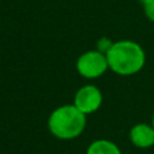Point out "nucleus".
Instances as JSON below:
<instances>
[{
  "instance_id": "nucleus-3",
  "label": "nucleus",
  "mask_w": 154,
  "mask_h": 154,
  "mask_svg": "<svg viewBox=\"0 0 154 154\" xmlns=\"http://www.w3.org/2000/svg\"><path fill=\"white\" fill-rule=\"evenodd\" d=\"M109 68L106 55L101 51H89L82 53L76 60V71L81 76L87 79L100 78Z\"/></svg>"
},
{
  "instance_id": "nucleus-7",
  "label": "nucleus",
  "mask_w": 154,
  "mask_h": 154,
  "mask_svg": "<svg viewBox=\"0 0 154 154\" xmlns=\"http://www.w3.org/2000/svg\"><path fill=\"white\" fill-rule=\"evenodd\" d=\"M140 3L143 4L145 15L147 17V19L154 23V0H140Z\"/></svg>"
},
{
  "instance_id": "nucleus-1",
  "label": "nucleus",
  "mask_w": 154,
  "mask_h": 154,
  "mask_svg": "<svg viewBox=\"0 0 154 154\" xmlns=\"http://www.w3.org/2000/svg\"><path fill=\"white\" fill-rule=\"evenodd\" d=\"M105 55L109 70L123 76L138 74L146 63V55L142 47L138 42L130 40L111 44Z\"/></svg>"
},
{
  "instance_id": "nucleus-5",
  "label": "nucleus",
  "mask_w": 154,
  "mask_h": 154,
  "mask_svg": "<svg viewBox=\"0 0 154 154\" xmlns=\"http://www.w3.org/2000/svg\"><path fill=\"white\" fill-rule=\"evenodd\" d=\"M131 143L139 149H149L154 146V127L140 123L131 128L130 131Z\"/></svg>"
},
{
  "instance_id": "nucleus-8",
  "label": "nucleus",
  "mask_w": 154,
  "mask_h": 154,
  "mask_svg": "<svg viewBox=\"0 0 154 154\" xmlns=\"http://www.w3.org/2000/svg\"><path fill=\"white\" fill-rule=\"evenodd\" d=\"M151 125H153V127H154V113H153V124H151Z\"/></svg>"
},
{
  "instance_id": "nucleus-4",
  "label": "nucleus",
  "mask_w": 154,
  "mask_h": 154,
  "mask_svg": "<svg viewBox=\"0 0 154 154\" xmlns=\"http://www.w3.org/2000/svg\"><path fill=\"white\" fill-rule=\"evenodd\" d=\"M102 104V93L94 85H85L75 93L74 105L85 115H91L100 109Z\"/></svg>"
},
{
  "instance_id": "nucleus-6",
  "label": "nucleus",
  "mask_w": 154,
  "mask_h": 154,
  "mask_svg": "<svg viewBox=\"0 0 154 154\" xmlns=\"http://www.w3.org/2000/svg\"><path fill=\"white\" fill-rule=\"evenodd\" d=\"M86 154H122V150L116 143L111 142V140L98 139L89 145Z\"/></svg>"
},
{
  "instance_id": "nucleus-2",
  "label": "nucleus",
  "mask_w": 154,
  "mask_h": 154,
  "mask_svg": "<svg viewBox=\"0 0 154 154\" xmlns=\"http://www.w3.org/2000/svg\"><path fill=\"white\" fill-rule=\"evenodd\" d=\"M86 127V115L74 104L61 105L49 115L48 128L55 138L61 140L75 139Z\"/></svg>"
}]
</instances>
